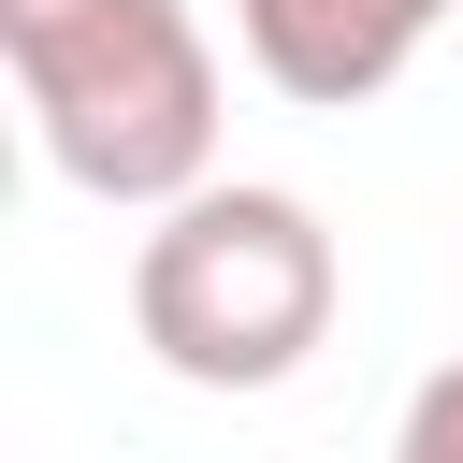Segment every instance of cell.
Listing matches in <instances>:
<instances>
[{
	"instance_id": "obj_1",
	"label": "cell",
	"mask_w": 463,
	"mask_h": 463,
	"mask_svg": "<svg viewBox=\"0 0 463 463\" xmlns=\"http://www.w3.org/2000/svg\"><path fill=\"white\" fill-rule=\"evenodd\" d=\"M0 58L87 203H174L217 174V43L188 0H0Z\"/></svg>"
},
{
	"instance_id": "obj_2",
	"label": "cell",
	"mask_w": 463,
	"mask_h": 463,
	"mask_svg": "<svg viewBox=\"0 0 463 463\" xmlns=\"http://www.w3.org/2000/svg\"><path fill=\"white\" fill-rule=\"evenodd\" d=\"M130 333L188 391H275L333 333V232L304 188H174L130 260Z\"/></svg>"
},
{
	"instance_id": "obj_3",
	"label": "cell",
	"mask_w": 463,
	"mask_h": 463,
	"mask_svg": "<svg viewBox=\"0 0 463 463\" xmlns=\"http://www.w3.org/2000/svg\"><path fill=\"white\" fill-rule=\"evenodd\" d=\"M232 14H246V58H260L275 101L347 116V101H376L463 0H232Z\"/></svg>"
},
{
	"instance_id": "obj_4",
	"label": "cell",
	"mask_w": 463,
	"mask_h": 463,
	"mask_svg": "<svg viewBox=\"0 0 463 463\" xmlns=\"http://www.w3.org/2000/svg\"><path fill=\"white\" fill-rule=\"evenodd\" d=\"M405 463H463V362L420 376V405H405Z\"/></svg>"
}]
</instances>
